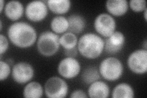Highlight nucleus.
<instances>
[{"label":"nucleus","instance_id":"25","mask_svg":"<svg viewBox=\"0 0 147 98\" xmlns=\"http://www.w3.org/2000/svg\"><path fill=\"white\" fill-rule=\"evenodd\" d=\"M88 96L86 95V93L81 90H76L72 92L70 95V97H82V98H86Z\"/></svg>","mask_w":147,"mask_h":98},{"label":"nucleus","instance_id":"10","mask_svg":"<svg viewBox=\"0 0 147 98\" xmlns=\"http://www.w3.org/2000/svg\"><path fill=\"white\" fill-rule=\"evenodd\" d=\"M58 72L63 77L71 79L77 77L80 72V62L75 58L66 57L60 61L58 65Z\"/></svg>","mask_w":147,"mask_h":98},{"label":"nucleus","instance_id":"27","mask_svg":"<svg viewBox=\"0 0 147 98\" xmlns=\"http://www.w3.org/2000/svg\"><path fill=\"white\" fill-rule=\"evenodd\" d=\"M4 6V1L3 0H1V9H0V13H2Z\"/></svg>","mask_w":147,"mask_h":98},{"label":"nucleus","instance_id":"17","mask_svg":"<svg viewBox=\"0 0 147 98\" xmlns=\"http://www.w3.org/2000/svg\"><path fill=\"white\" fill-rule=\"evenodd\" d=\"M44 94V88L41 84L38 82H31L25 87L23 96L26 98H39Z\"/></svg>","mask_w":147,"mask_h":98},{"label":"nucleus","instance_id":"28","mask_svg":"<svg viewBox=\"0 0 147 98\" xmlns=\"http://www.w3.org/2000/svg\"><path fill=\"white\" fill-rule=\"evenodd\" d=\"M144 18L146 22L147 20V8H146L144 10Z\"/></svg>","mask_w":147,"mask_h":98},{"label":"nucleus","instance_id":"3","mask_svg":"<svg viewBox=\"0 0 147 98\" xmlns=\"http://www.w3.org/2000/svg\"><path fill=\"white\" fill-rule=\"evenodd\" d=\"M59 39V36L54 32H42L37 41V49L39 53L44 57H52L56 54L60 46Z\"/></svg>","mask_w":147,"mask_h":98},{"label":"nucleus","instance_id":"12","mask_svg":"<svg viewBox=\"0 0 147 98\" xmlns=\"http://www.w3.org/2000/svg\"><path fill=\"white\" fill-rule=\"evenodd\" d=\"M6 16L12 21H16L20 18L24 13L23 4L18 1H8L4 7Z\"/></svg>","mask_w":147,"mask_h":98},{"label":"nucleus","instance_id":"29","mask_svg":"<svg viewBox=\"0 0 147 98\" xmlns=\"http://www.w3.org/2000/svg\"><path fill=\"white\" fill-rule=\"evenodd\" d=\"M147 44V42H146V40H145V42H144V49L145 50H146V49H147V46H146V44Z\"/></svg>","mask_w":147,"mask_h":98},{"label":"nucleus","instance_id":"9","mask_svg":"<svg viewBox=\"0 0 147 98\" xmlns=\"http://www.w3.org/2000/svg\"><path fill=\"white\" fill-rule=\"evenodd\" d=\"M34 70L32 65L27 62H20L13 65L12 69L13 80L18 84H25L34 77Z\"/></svg>","mask_w":147,"mask_h":98},{"label":"nucleus","instance_id":"2","mask_svg":"<svg viewBox=\"0 0 147 98\" xmlns=\"http://www.w3.org/2000/svg\"><path fill=\"white\" fill-rule=\"evenodd\" d=\"M77 49L85 58L95 59L99 57L104 49V41L93 32H87L78 41Z\"/></svg>","mask_w":147,"mask_h":98},{"label":"nucleus","instance_id":"23","mask_svg":"<svg viewBox=\"0 0 147 98\" xmlns=\"http://www.w3.org/2000/svg\"><path fill=\"white\" fill-rule=\"evenodd\" d=\"M11 68L8 63L4 62L2 59L0 61V80L3 81L10 75Z\"/></svg>","mask_w":147,"mask_h":98},{"label":"nucleus","instance_id":"13","mask_svg":"<svg viewBox=\"0 0 147 98\" xmlns=\"http://www.w3.org/2000/svg\"><path fill=\"white\" fill-rule=\"evenodd\" d=\"M105 7L110 14L120 17L128 11L129 3L126 0H108L105 3Z\"/></svg>","mask_w":147,"mask_h":98},{"label":"nucleus","instance_id":"20","mask_svg":"<svg viewBox=\"0 0 147 98\" xmlns=\"http://www.w3.org/2000/svg\"><path fill=\"white\" fill-rule=\"evenodd\" d=\"M82 80L87 85L99 80L100 75L99 70L95 66H88L86 68L82 74Z\"/></svg>","mask_w":147,"mask_h":98},{"label":"nucleus","instance_id":"22","mask_svg":"<svg viewBox=\"0 0 147 98\" xmlns=\"http://www.w3.org/2000/svg\"><path fill=\"white\" fill-rule=\"evenodd\" d=\"M128 3L132 10L136 12L143 11L146 8L145 0H130Z\"/></svg>","mask_w":147,"mask_h":98},{"label":"nucleus","instance_id":"1","mask_svg":"<svg viewBox=\"0 0 147 98\" xmlns=\"http://www.w3.org/2000/svg\"><path fill=\"white\" fill-rule=\"evenodd\" d=\"M7 36L11 43L19 48H28L37 39L34 28L25 22H17L8 28Z\"/></svg>","mask_w":147,"mask_h":98},{"label":"nucleus","instance_id":"4","mask_svg":"<svg viewBox=\"0 0 147 98\" xmlns=\"http://www.w3.org/2000/svg\"><path fill=\"white\" fill-rule=\"evenodd\" d=\"M99 71L105 80L115 81L122 76L123 65L121 61L115 57H107L100 62Z\"/></svg>","mask_w":147,"mask_h":98},{"label":"nucleus","instance_id":"19","mask_svg":"<svg viewBox=\"0 0 147 98\" xmlns=\"http://www.w3.org/2000/svg\"><path fill=\"white\" fill-rule=\"evenodd\" d=\"M50 28L55 33H64L69 28L67 18L63 16L54 17L50 22Z\"/></svg>","mask_w":147,"mask_h":98},{"label":"nucleus","instance_id":"14","mask_svg":"<svg viewBox=\"0 0 147 98\" xmlns=\"http://www.w3.org/2000/svg\"><path fill=\"white\" fill-rule=\"evenodd\" d=\"M88 93L90 97L106 98L109 96L110 88L105 82L97 80L90 84Z\"/></svg>","mask_w":147,"mask_h":98},{"label":"nucleus","instance_id":"11","mask_svg":"<svg viewBox=\"0 0 147 98\" xmlns=\"http://www.w3.org/2000/svg\"><path fill=\"white\" fill-rule=\"evenodd\" d=\"M125 36L122 32L115 31L104 41L105 52L113 55L120 52L125 45Z\"/></svg>","mask_w":147,"mask_h":98},{"label":"nucleus","instance_id":"6","mask_svg":"<svg viewBox=\"0 0 147 98\" xmlns=\"http://www.w3.org/2000/svg\"><path fill=\"white\" fill-rule=\"evenodd\" d=\"M94 27L98 33L108 38L115 31L116 21L109 14L101 13L95 18Z\"/></svg>","mask_w":147,"mask_h":98},{"label":"nucleus","instance_id":"15","mask_svg":"<svg viewBox=\"0 0 147 98\" xmlns=\"http://www.w3.org/2000/svg\"><path fill=\"white\" fill-rule=\"evenodd\" d=\"M67 20L69 22V31L74 34H79L84 30L86 21L84 17L74 14L68 17Z\"/></svg>","mask_w":147,"mask_h":98},{"label":"nucleus","instance_id":"26","mask_svg":"<svg viewBox=\"0 0 147 98\" xmlns=\"http://www.w3.org/2000/svg\"><path fill=\"white\" fill-rule=\"evenodd\" d=\"M77 50L78 49H77L76 47H75L71 49H64V52L66 56V57L75 58L77 55Z\"/></svg>","mask_w":147,"mask_h":98},{"label":"nucleus","instance_id":"24","mask_svg":"<svg viewBox=\"0 0 147 98\" xmlns=\"http://www.w3.org/2000/svg\"><path fill=\"white\" fill-rule=\"evenodd\" d=\"M0 55L5 53L9 48V41L6 37L3 34H0Z\"/></svg>","mask_w":147,"mask_h":98},{"label":"nucleus","instance_id":"8","mask_svg":"<svg viewBox=\"0 0 147 98\" xmlns=\"http://www.w3.org/2000/svg\"><path fill=\"white\" fill-rule=\"evenodd\" d=\"M47 1H32L27 4L25 7V15L31 22H38L43 20L48 14Z\"/></svg>","mask_w":147,"mask_h":98},{"label":"nucleus","instance_id":"21","mask_svg":"<svg viewBox=\"0 0 147 98\" xmlns=\"http://www.w3.org/2000/svg\"><path fill=\"white\" fill-rule=\"evenodd\" d=\"M59 44L64 49H71L76 47L78 44V38L76 34L70 31L63 33L59 37Z\"/></svg>","mask_w":147,"mask_h":98},{"label":"nucleus","instance_id":"18","mask_svg":"<svg viewBox=\"0 0 147 98\" xmlns=\"http://www.w3.org/2000/svg\"><path fill=\"white\" fill-rule=\"evenodd\" d=\"M135 93L133 88L127 83H120L113 88L112 97L113 98H133Z\"/></svg>","mask_w":147,"mask_h":98},{"label":"nucleus","instance_id":"16","mask_svg":"<svg viewBox=\"0 0 147 98\" xmlns=\"http://www.w3.org/2000/svg\"><path fill=\"white\" fill-rule=\"evenodd\" d=\"M47 5L52 12L56 14L67 13L71 7L70 0H47Z\"/></svg>","mask_w":147,"mask_h":98},{"label":"nucleus","instance_id":"5","mask_svg":"<svg viewBox=\"0 0 147 98\" xmlns=\"http://www.w3.org/2000/svg\"><path fill=\"white\" fill-rule=\"evenodd\" d=\"M69 87L61 77L53 76L46 81L44 85L45 95L49 98H63L67 95Z\"/></svg>","mask_w":147,"mask_h":98},{"label":"nucleus","instance_id":"30","mask_svg":"<svg viewBox=\"0 0 147 98\" xmlns=\"http://www.w3.org/2000/svg\"><path fill=\"white\" fill-rule=\"evenodd\" d=\"M0 26H1V28H0V31H2V29H3V22H2L1 20H0Z\"/></svg>","mask_w":147,"mask_h":98},{"label":"nucleus","instance_id":"7","mask_svg":"<svg viewBox=\"0 0 147 98\" xmlns=\"http://www.w3.org/2000/svg\"><path fill=\"white\" fill-rule=\"evenodd\" d=\"M127 66L132 72L143 74L147 71V50L139 49L132 52L127 58Z\"/></svg>","mask_w":147,"mask_h":98}]
</instances>
